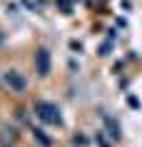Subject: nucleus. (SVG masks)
<instances>
[{
	"mask_svg": "<svg viewBox=\"0 0 142 147\" xmlns=\"http://www.w3.org/2000/svg\"><path fill=\"white\" fill-rule=\"evenodd\" d=\"M35 110L40 112V117H42L45 122H55V125H60V112H57L55 105H50V102H38V105H35Z\"/></svg>",
	"mask_w": 142,
	"mask_h": 147,
	"instance_id": "nucleus-1",
	"label": "nucleus"
},
{
	"mask_svg": "<svg viewBox=\"0 0 142 147\" xmlns=\"http://www.w3.org/2000/svg\"><path fill=\"white\" fill-rule=\"evenodd\" d=\"M35 67H38V72L42 78L50 72V55H47V50H38L35 53Z\"/></svg>",
	"mask_w": 142,
	"mask_h": 147,
	"instance_id": "nucleus-2",
	"label": "nucleus"
},
{
	"mask_svg": "<svg viewBox=\"0 0 142 147\" xmlns=\"http://www.w3.org/2000/svg\"><path fill=\"white\" fill-rule=\"evenodd\" d=\"M8 82L15 87V90H25V78L20 75V72H15V70H10V72H8Z\"/></svg>",
	"mask_w": 142,
	"mask_h": 147,
	"instance_id": "nucleus-3",
	"label": "nucleus"
},
{
	"mask_svg": "<svg viewBox=\"0 0 142 147\" xmlns=\"http://www.w3.org/2000/svg\"><path fill=\"white\" fill-rule=\"evenodd\" d=\"M105 125H107V130H110V137L117 140L120 137V127L115 125V120H112V117H105Z\"/></svg>",
	"mask_w": 142,
	"mask_h": 147,
	"instance_id": "nucleus-4",
	"label": "nucleus"
},
{
	"mask_svg": "<svg viewBox=\"0 0 142 147\" xmlns=\"http://www.w3.org/2000/svg\"><path fill=\"white\" fill-rule=\"evenodd\" d=\"M35 140H40V145H45V147H50V140L45 137V132H40V130H35Z\"/></svg>",
	"mask_w": 142,
	"mask_h": 147,
	"instance_id": "nucleus-5",
	"label": "nucleus"
},
{
	"mask_svg": "<svg viewBox=\"0 0 142 147\" xmlns=\"http://www.w3.org/2000/svg\"><path fill=\"white\" fill-rule=\"evenodd\" d=\"M0 42H3V32H0Z\"/></svg>",
	"mask_w": 142,
	"mask_h": 147,
	"instance_id": "nucleus-6",
	"label": "nucleus"
}]
</instances>
